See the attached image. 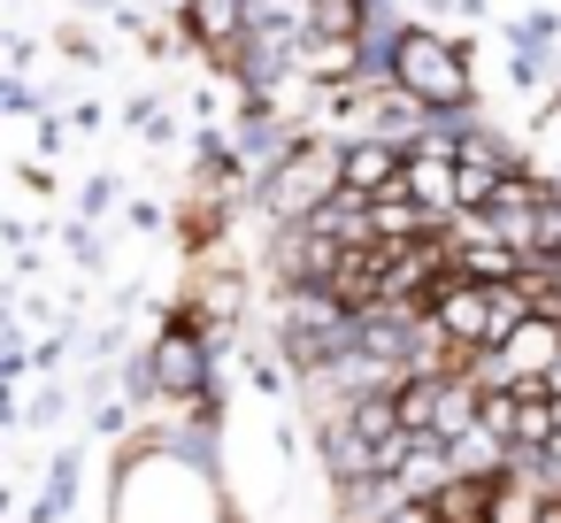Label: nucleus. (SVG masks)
<instances>
[{"label":"nucleus","instance_id":"nucleus-1","mask_svg":"<svg viewBox=\"0 0 561 523\" xmlns=\"http://www.w3.org/2000/svg\"><path fill=\"white\" fill-rule=\"evenodd\" d=\"M339 193H346V155H331V147H300V155H285V162H277V178H270V193H262V201H270V216H277V224H293V231H300V224H308L316 208H331Z\"/></svg>","mask_w":561,"mask_h":523},{"label":"nucleus","instance_id":"nucleus-2","mask_svg":"<svg viewBox=\"0 0 561 523\" xmlns=\"http://www.w3.org/2000/svg\"><path fill=\"white\" fill-rule=\"evenodd\" d=\"M461 178H469V155L438 139V147H415V155H408V170H400V193H408V201H415V208H423V216L446 231L454 216H469V201H461Z\"/></svg>","mask_w":561,"mask_h":523},{"label":"nucleus","instance_id":"nucleus-3","mask_svg":"<svg viewBox=\"0 0 561 523\" xmlns=\"http://www.w3.org/2000/svg\"><path fill=\"white\" fill-rule=\"evenodd\" d=\"M400 86L415 93V101H438V109H454V101H469V78H461V62H454V47H438V39H400Z\"/></svg>","mask_w":561,"mask_h":523},{"label":"nucleus","instance_id":"nucleus-4","mask_svg":"<svg viewBox=\"0 0 561 523\" xmlns=\"http://www.w3.org/2000/svg\"><path fill=\"white\" fill-rule=\"evenodd\" d=\"M400 170H408V155H392V147H346V193L354 201L400 193Z\"/></svg>","mask_w":561,"mask_h":523},{"label":"nucleus","instance_id":"nucleus-5","mask_svg":"<svg viewBox=\"0 0 561 523\" xmlns=\"http://www.w3.org/2000/svg\"><path fill=\"white\" fill-rule=\"evenodd\" d=\"M154 385H162V393H193V385H201V339L170 331L162 354H154Z\"/></svg>","mask_w":561,"mask_h":523},{"label":"nucleus","instance_id":"nucleus-6","mask_svg":"<svg viewBox=\"0 0 561 523\" xmlns=\"http://www.w3.org/2000/svg\"><path fill=\"white\" fill-rule=\"evenodd\" d=\"M546 500H553V492H538L530 477H500V492H492V523H546Z\"/></svg>","mask_w":561,"mask_h":523},{"label":"nucleus","instance_id":"nucleus-7","mask_svg":"<svg viewBox=\"0 0 561 523\" xmlns=\"http://www.w3.org/2000/svg\"><path fill=\"white\" fill-rule=\"evenodd\" d=\"M193 32L208 47H231L239 39V0H193Z\"/></svg>","mask_w":561,"mask_h":523},{"label":"nucleus","instance_id":"nucleus-8","mask_svg":"<svg viewBox=\"0 0 561 523\" xmlns=\"http://www.w3.org/2000/svg\"><path fill=\"white\" fill-rule=\"evenodd\" d=\"M546 393H553V400H561V362H553V369H546Z\"/></svg>","mask_w":561,"mask_h":523}]
</instances>
